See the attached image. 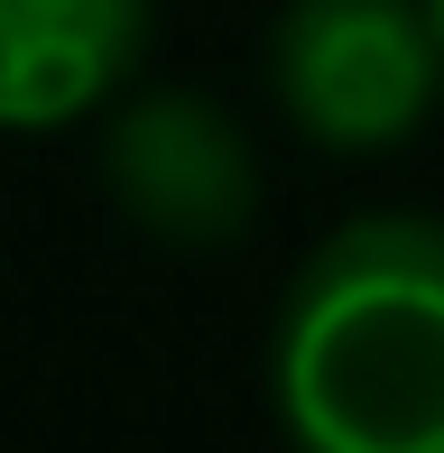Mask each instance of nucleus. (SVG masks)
I'll return each instance as SVG.
<instances>
[{"label":"nucleus","instance_id":"nucleus-1","mask_svg":"<svg viewBox=\"0 0 444 453\" xmlns=\"http://www.w3.org/2000/svg\"><path fill=\"white\" fill-rule=\"evenodd\" d=\"M296 453H444V222L352 213L296 259L269 324Z\"/></svg>","mask_w":444,"mask_h":453},{"label":"nucleus","instance_id":"nucleus-2","mask_svg":"<svg viewBox=\"0 0 444 453\" xmlns=\"http://www.w3.org/2000/svg\"><path fill=\"white\" fill-rule=\"evenodd\" d=\"M269 93L333 157L417 139L444 93L426 0H287L269 28Z\"/></svg>","mask_w":444,"mask_h":453},{"label":"nucleus","instance_id":"nucleus-3","mask_svg":"<svg viewBox=\"0 0 444 453\" xmlns=\"http://www.w3.org/2000/svg\"><path fill=\"white\" fill-rule=\"evenodd\" d=\"M103 185L167 250H222L259 213V157L241 120L195 84H139L103 111Z\"/></svg>","mask_w":444,"mask_h":453},{"label":"nucleus","instance_id":"nucleus-4","mask_svg":"<svg viewBox=\"0 0 444 453\" xmlns=\"http://www.w3.org/2000/svg\"><path fill=\"white\" fill-rule=\"evenodd\" d=\"M149 56V0H0V130L37 139L111 111Z\"/></svg>","mask_w":444,"mask_h":453},{"label":"nucleus","instance_id":"nucleus-5","mask_svg":"<svg viewBox=\"0 0 444 453\" xmlns=\"http://www.w3.org/2000/svg\"><path fill=\"white\" fill-rule=\"evenodd\" d=\"M426 19H435V47H444V0H426Z\"/></svg>","mask_w":444,"mask_h":453}]
</instances>
